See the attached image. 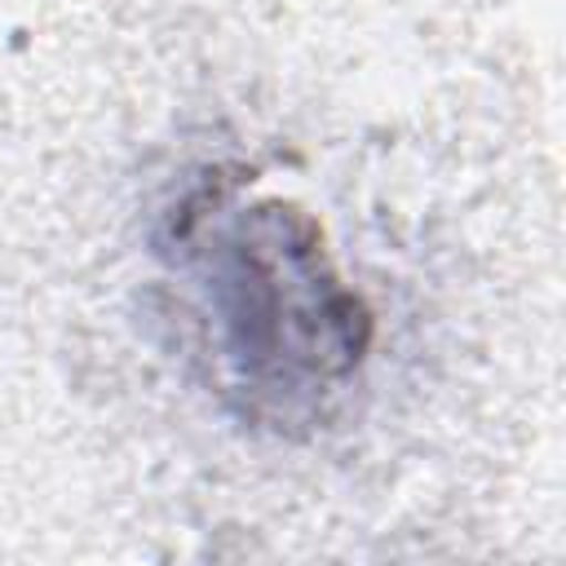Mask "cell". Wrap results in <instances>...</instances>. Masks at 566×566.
<instances>
[{
    "label": "cell",
    "mask_w": 566,
    "mask_h": 566,
    "mask_svg": "<svg viewBox=\"0 0 566 566\" xmlns=\"http://www.w3.org/2000/svg\"><path fill=\"white\" fill-rule=\"evenodd\" d=\"M172 248L252 420L301 424L354 380L371 314L296 203L203 190L177 212Z\"/></svg>",
    "instance_id": "cell-1"
}]
</instances>
